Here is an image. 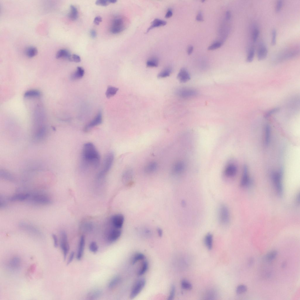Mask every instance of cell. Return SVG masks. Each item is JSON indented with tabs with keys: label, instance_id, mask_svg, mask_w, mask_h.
Segmentation results:
<instances>
[{
	"label": "cell",
	"instance_id": "1",
	"mask_svg": "<svg viewBox=\"0 0 300 300\" xmlns=\"http://www.w3.org/2000/svg\"><path fill=\"white\" fill-rule=\"evenodd\" d=\"M81 167L87 170L90 168L96 169L100 162V154L93 144L88 142L83 146L82 153Z\"/></svg>",
	"mask_w": 300,
	"mask_h": 300
},
{
	"label": "cell",
	"instance_id": "2",
	"mask_svg": "<svg viewBox=\"0 0 300 300\" xmlns=\"http://www.w3.org/2000/svg\"><path fill=\"white\" fill-rule=\"evenodd\" d=\"M114 154L112 152H109L105 156L100 171L98 174L97 178L98 179H103L111 170L113 165Z\"/></svg>",
	"mask_w": 300,
	"mask_h": 300
},
{
	"label": "cell",
	"instance_id": "3",
	"mask_svg": "<svg viewBox=\"0 0 300 300\" xmlns=\"http://www.w3.org/2000/svg\"><path fill=\"white\" fill-rule=\"evenodd\" d=\"M176 93L178 96L183 99L191 98L198 95V92L196 89L187 87L179 88L176 91Z\"/></svg>",
	"mask_w": 300,
	"mask_h": 300
},
{
	"label": "cell",
	"instance_id": "4",
	"mask_svg": "<svg viewBox=\"0 0 300 300\" xmlns=\"http://www.w3.org/2000/svg\"><path fill=\"white\" fill-rule=\"evenodd\" d=\"M125 28L124 20L122 17H119L113 21L110 31L113 34H118L122 32Z\"/></svg>",
	"mask_w": 300,
	"mask_h": 300
},
{
	"label": "cell",
	"instance_id": "5",
	"mask_svg": "<svg viewBox=\"0 0 300 300\" xmlns=\"http://www.w3.org/2000/svg\"><path fill=\"white\" fill-rule=\"evenodd\" d=\"M218 212L220 223L223 225L228 224L230 220V214L227 207L224 205H221L219 207Z\"/></svg>",
	"mask_w": 300,
	"mask_h": 300
},
{
	"label": "cell",
	"instance_id": "6",
	"mask_svg": "<svg viewBox=\"0 0 300 300\" xmlns=\"http://www.w3.org/2000/svg\"><path fill=\"white\" fill-rule=\"evenodd\" d=\"M29 199L33 203L42 205H49L52 202L51 199L48 196L41 194L31 195Z\"/></svg>",
	"mask_w": 300,
	"mask_h": 300
},
{
	"label": "cell",
	"instance_id": "7",
	"mask_svg": "<svg viewBox=\"0 0 300 300\" xmlns=\"http://www.w3.org/2000/svg\"><path fill=\"white\" fill-rule=\"evenodd\" d=\"M282 174L281 172H275L272 175L273 181L276 191L280 196L283 194V188L282 183Z\"/></svg>",
	"mask_w": 300,
	"mask_h": 300
},
{
	"label": "cell",
	"instance_id": "8",
	"mask_svg": "<svg viewBox=\"0 0 300 300\" xmlns=\"http://www.w3.org/2000/svg\"><path fill=\"white\" fill-rule=\"evenodd\" d=\"M60 246L63 253L64 259L65 260L70 249V246L67 235L64 231H61L60 233Z\"/></svg>",
	"mask_w": 300,
	"mask_h": 300
},
{
	"label": "cell",
	"instance_id": "9",
	"mask_svg": "<svg viewBox=\"0 0 300 300\" xmlns=\"http://www.w3.org/2000/svg\"><path fill=\"white\" fill-rule=\"evenodd\" d=\"M146 284V281L144 279L138 280L133 286L130 295V298L133 299L140 293Z\"/></svg>",
	"mask_w": 300,
	"mask_h": 300
},
{
	"label": "cell",
	"instance_id": "10",
	"mask_svg": "<svg viewBox=\"0 0 300 300\" xmlns=\"http://www.w3.org/2000/svg\"><path fill=\"white\" fill-rule=\"evenodd\" d=\"M121 234V229L113 227L108 233L107 237L108 241L110 243L116 241L120 237Z\"/></svg>",
	"mask_w": 300,
	"mask_h": 300
},
{
	"label": "cell",
	"instance_id": "11",
	"mask_svg": "<svg viewBox=\"0 0 300 300\" xmlns=\"http://www.w3.org/2000/svg\"><path fill=\"white\" fill-rule=\"evenodd\" d=\"M124 216L118 214L113 216L111 219V222L113 227L121 229L124 224Z\"/></svg>",
	"mask_w": 300,
	"mask_h": 300
},
{
	"label": "cell",
	"instance_id": "12",
	"mask_svg": "<svg viewBox=\"0 0 300 300\" xmlns=\"http://www.w3.org/2000/svg\"><path fill=\"white\" fill-rule=\"evenodd\" d=\"M102 113L101 111H100L95 118L85 127L84 130L85 131H87L90 129L100 125L102 123Z\"/></svg>",
	"mask_w": 300,
	"mask_h": 300
},
{
	"label": "cell",
	"instance_id": "13",
	"mask_svg": "<svg viewBox=\"0 0 300 300\" xmlns=\"http://www.w3.org/2000/svg\"><path fill=\"white\" fill-rule=\"evenodd\" d=\"M19 227L23 229L37 235H41L39 231L32 225L25 222H22L19 223Z\"/></svg>",
	"mask_w": 300,
	"mask_h": 300
},
{
	"label": "cell",
	"instance_id": "14",
	"mask_svg": "<svg viewBox=\"0 0 300 300\" xmlns=\"http://www.w3.org/2000/svg\"><path fill=\"white\" fill-rule=\"evenodd\" d=\"M21 261L18 257H14L8 262V266L11 270L16 271L19 269L21 266Z\"/></svg>",
	"mask_w": 300,
	"mask_h": 300
},
{
	"label": "cell",
	"instance_id": "15",
	"mask_svg": "<svg viewBox=\"0 0 300 300\" xmlns=\"http://www.w3.org/2000/svg\"><path fill=\"white\" fill-rule=\"evenodd\" d=\"M179 81L182 83H186L191 79V76L187 69L182 68L179 72L177 76Z\"/></svg>",
	"mask_w": 300,
	"mask_h": 300
},
{
	"label": "cell",
	"instance_id": "16",
	"mask_svg": "<svg viewBox=\"0 0 300 300\" xmlns=\"http://www.w3.org/2000/svg\"><path fill=\"white\" fill-rule=\"evenodd\" d=\"M185 168V165L183 161H179L173 165L172 168V173L175 174H179L182 173Z\"/></svg>",
	"mask_w": 300,
	"mask_h": 300
},
{
	"label": "cell",
	"instance_id": "17",
	"mask_svg": "<svg viewBox=\"0 0 300 300\" xmlns=\"http://www.w3.org/2000/svg\"><path fill=\"white\" fill-rule=\"evenodd\" d=\"M30 196L31 194L29 193H21L12 196L9 199L12 202L22 201L29 199Z\"/></svg>",
	"mask_w": 300,
	"mask_h": 300
},
{
	"label": "cell",
	"instance_id": "18",
	"mask_svg": "<svg viewBox=\"0 0 300 300\" xmlns=\"http://www.w3.org/2000/svg\"><path fill=\"white\" fill-rule=\"evenodd\" d=\"M237 172V168L234 164H230L227 166L224 170V174L228 177H233L235 175Z\"/></svg>",
	"mask_w": 300,
	"mask_h": 300
},
{
	"label": "cell",
	"instance_id": "19",
	"mask_svg": "<svg viewBox=\"0 0 300 300\" xmlns=\"http://www.w3.org/2000/svg\"><path fill=\"white\" fill-rule=\"evenodd\" d=\"M167 22L165 20L157 18L154 19L152 23L148 29L146 33H148L154 28L165 26Z\"/></svg>",
	"mask_w": 300,
	"mask_h": 300
},
{
	"label": "cell",
	"instance_id": "20",
	"mask_svg": "<svg viewBox=\"0 0 300 300\" xmlns=\"http://www.w3.org/2000/svg\"><path fill=\"white\" fill-rule=\"evenodd\" d=\"M250 183V180L248 174V170L246 165L244 166L241 181L240 185L242 187L248 186Z\"/></svg>",
	"mask_w": 300,
	"mask_h": 300
},
{
	"label": "cell",
	"instance_id": "21",
	"mask_svg": "<svg viewBox=\"0 0 300 300\" xmlns=\"http://www.w3.org/2000/svg\"><path fill=\"white\" fill-rule=\"evenodd\" d=\"M85 244V238L84 236L81 237L79 244L77 258L78 260L81 259L84 253Z\"/></svg>",
	"mask_w": 300,
	"mask_h": 300
},
{
	"label": "cell",
	"instance_id": "22",
	"mask_svg": "<svg viewBox=\"0 0 300 300\" xmlns=\"http://www.w3.org/2000/svg\"><path fill=\"white\" fill-rule=\"evenodd\" d=\"M56 58L57 59L64 58L72 62V55L66 49H62L58 51L56 55Z\"/></svg>",
	"mask_w": 300,
	"mask_h": 300
},
{
	"label": "cell",
	"instance_id": "23",
	"mask_svg": "<svg viewBox=\"0 0 300 300\" xmlns=\"http://www.w3.org/2000/svg\"><path fill=\"white\" fill-rule=\"evenodd\" d=\"M268 50L265 46L262 45L260 47L258 53L257 58L259 60L264 59L267 56Z\"/></svg>",
	"mask_w": 300,
	"mask_h": 300
},
{
	"label": "cell",
	"instance_id": "24",
	"mask_svg": "<svg viewBox=\"0 0 300 300\" xmlns=\"http://www.w3.org/2000/svg\"><path fill=\"white\" fill-rule=\"evenodd\" d=\"M158 165L155 161H152L147 165L144 168V171L147 174H151L155 172L157 168Z\"/></svg>",
	"mask_w": 300,
	"mask_h": 300
},
{
	"label": "cell",
	"instance_id": "25",
	"mask_svg": "<svg viewBox=\"0 0 300 300\" xmlns=\"http://www.w3.org/2000/svg\"><path fill=\"white\" fill-rule=\"evenodd\" d=\"M102 290L97 289L90 292L87 295V298L89 299L95 300L99 298L102 295Z\"/></svg>",
	"mask_w": 300,
	"mask_h": 300
},
{
	"label": "cell",
	"instance_id": "26",
	"mask_svg": "<svg viewBox=\"0 0 300 300\" xmlns=\"http://www.w3.org/2000/svg\"><path fill=\"white\" fill-rule=\"evenodd\" d=\"M84 71L81 67H78L76 71L73 74L71 78L73 80H77L82 78L84 74Z\"/></svg>",
	"mask_w": 300,
	"mask_h": 300
},
{
	"label": "cell",
	"instance_id": "27",
	"mask_svg": "<svg viewBox=\"0 0 300 300\" xmlns=\"http://www.w3.org/2000/svg\"><path fill=\"white\" fill-rule=\"evenodd\" d=\"M119 89L117 88L109 86L107 88L106 93V97L108 98H110L113 96L117 94Z\"/></svg>",
	"mask_w": 300,
	"mask_h": 300
},
{
	"label": "cell",
	"instance_id": "28",
	"mask_svg": "<svg viewBox=\"0 0 300 300\" xmlns=\"http://www.w3.org/2000/svg\"><path fill=\"white\" fill-rule=\"evenodd\" d=\"M78 13L77 9L74 6L71 5V11L68 14L69 19L73 21L76 20L78 18Z\"/></svg>",
	"mask_w": 300,
	"mask_h": 300
},
{
	"label": "cell",
	"instance_id": "29",
	"mask_svg": "<svg viewBox=\"0 0 300 300\" xmlns=\"http://www.w3.org/2000/svg\"><path fill=\"white\" fill-rule=\"evenodd\" d=\"M41 94L40 91L37 90L33 89L25 92L24 97H38L40 96Z\"/></svg>",
	"mask_w": 300,
	"mask_h": 300
},
{
	"label": "cell",
	"instance_id": "30",
	"mask_svg": "<svg viewBox=\"0 0 300 300\" xmlns=\"http://www.w3.org/2000/svg\"><path fill=\"white\" fill-rule=\"evenodd\" d=\"M172 69L170 67H168L160 72L158 75L159 78H164L169 77L171 74Z\"/></svg>",
	"mask_w": 300,
	"mask_h": 300
},
{
	"label": "cell",
	"instance_id": "31",
	"mask_svg": "<svg viewBox=\"0 0 300 300\" xmlns=\"http://www.w3.org/2000/svg\"><path fill=\"white\" fill-rule=\"evenodd\" d=\"M133 174V171L131 169L126 170L123 174V178L124 181L125 182L130 181L132 178Z\"/></svg>",
	"mask_w": 300,
	"mask_h": 300
},
{
	"label": "cell",
	"instance_id": "32",
	"mask_svg": "<svg viewBox=\"0 0 300 300\" xmlns=\"http://www.w3.org/2000/svg\"><path fill=\"white\" fill-rule=\"evenodd\" d=\"M213 242V235L211 233H209L206 236L205 242L207 247L209 250H211L212 248Z\"/></svg>",
	"mask_w": 300,
	"mask_h": 300
},
{
	"label": "cell",
	"instance_id": "33",
	"mask_svg": "<svg viewBox=\"0 0 300 300\" xmlns=\"http://www.w3.org/2000/svg\"><path fill=\"white\" fill-rule=\"evenodd\" d=\"M25 53L27 56L29 58H32L37 54L38 51L35 47H30L26 49Z\"/></svg>",
	"mask_w": 300,
	"mask_h": 300
},
{
	"label": "cell",
	"instance_id": "34",
	"mask_svg": "<svg viewBox=\"0 0 300 300\" xmlns=\"http://www.w3.org/2000/svg\"><path fill=\"white\" fill-rule=\"evenodd\" d=\"M121 281V278L119 276L114 277L110 281L108 285L109 289H112L117 285Z\"/></svg>",
	"mask_w": 300,
	"mask_h": 300
},
{
	"label": "cell",
	"instance_id": "35",
	"mask_svg": "<svg viewBox=\"0 0 300 300\" xmlns=\"http://www.w3.org/2000/svg\"><path fill=\"white\" fill-rule=\"evenodd\" d=\"M146 65L148 67H157L159 65L158 60L156 58H152L147 62Z\"/></svg>",
	"mask_w": 300,
	"mask_h": 300
},
{
	"label": "cell",
	"instance_id": "36",
	"mask_svg": "<svg viewBox=\"0 0 300 300\" xmlns=\"http://www.w3.org/2000/svg\"><path fill=\"white\" fill-rule=\"evenodd\" d=\"M148 267V263L146 261H143L142 264L141 268L138 271V275L142 276L144 275L147 271Z\"/></svg>",
	"mask_w": 300,
	"mask_h": 300
},
{
	"label": "cell",
	"instance_id": "37",
	"mask_svg": "<svg viewBox=\"0 0 300 300\" xmlns=\"http://www.w3.org/2000/svg\"><path fill=\"white\" fill-rule=\"evenodd\" d=\"M277 253V252L274 250L269 252L266 256V260L268 262L271 261L275 258Z\"/></svg>",
	"mask_w": 300,
	"mask_h": 300
},
{
	"label": "cell",
	"instance_id": "38",
	"mask_svg": "<svg viewBox=\"0 0 300 300\" xmlns=\"http://www.w3.org/2000/svg\"><path fill=\"white\" fill-rule=\"evenodd\" d=\"M145 257V255L142 253H138L136 254L132 259V264L134 265L138 261L144 259Z\"/></svg>",
	"mask_w": 300,
	"mask_h": 300
},
{
	"label": "cell",
	"instance_id": "39",
	"mask_svg": "<svg viewBox=\"0 0 300 300\" xmlns=\"http://www.w3.org/2000/svg\"><path fill=\"white\" fill-rule=\"evenodd\" d=\"M270 127L267 125L265 128V143L266 146H268L270 140Z\"/></svg>",
	"mask_w": 300,
	"mask_h": 300
},
{
	"label": "cell",
	"instance_id": "40",
	"mask_svg": "<svg viewBox=\"0 0 300 300\" xmlns=\"http://www.w3.org/2000/svg\"><path fill=\"white\" fill-rule=\"evenodd\" d=\"M1 176L3 178L9 181H12L14 180L13 176L10 173L3 170L1 172Z\"/></svg>",
	"mask_w": 300,
	"mask_h": 300
},
{
	"label": "cell",
	"instance_id": "41",
	"mask_svg": "<svg viewBox=\"0 0 300 300\" xmlns=\"http://www.w3.org/2000/svg\"><path fill=\"white\" fill-rule=\"evenodd\" d=\"M98 246L97 243L95 242H92L90 244L89 249L90 251L94 253H96L98 251Z\"/></svg>",
	"mask_w": 300,
	"mask_h": 300
},
{
	"label": "cell",
	"instance_id": "42",
	"mask_svg": "<svg viewBox=\"0 0 300 300\" xmlns=\"http://www.w3.org/2000/svg\"><path fill=\"white\" fill-rule=\"evenodd\" d=\"M181 285L182 288L184 289L190 290L192 288V286L191 284L186 280L182 281L181 282Z\"/></svg>",
	"mask_w": 300,
	"mask_h": 300
},
{
	"label": "cell",
	"instance_id": "43",
	"mask_svg": "<svg viewBox=\"0 0 300 300\" xmlns=\"http://www.w3.org/2000/svg\"><path fill=\"white\" fill-rule=\"evenodd\" d=\"M255 49L253 48L250 50L246 59L247 62H250L253 61L255 56Z\"/></svg>",
	"mask_w": 300,
	"mask_h": 300
},
{
	"label": "cell",
	"instance_id": "44",
	"mask_svg": "<svg viewBox=\"0 0 300 300\" xmlns=\"http://www.w3.org/2000/svg\"><path fill=\"white\" fill-rule=\"evenodd\" d=\"M247 290V288L246 286L244 285H241L237 288L236 292L238 294H241L245 292Z\"/></svg>",
	"mask_w": 300,
	"mask_h": 300
},
{
	"label": "cell",
	"instance_id": "45",
	"mask_svg": "<svg viewBox=\"0 0 300 300\" xmlns=\"http://www.w3.org/2000/svg\"><path fill=\"white\" fill-rule=\"evenodd\" d=\"M222 45V43L220 42H215L209 47L208 50H211L217 49L221 47Z\"/></svg>",
	"mask_w": 300,
	"mask_h": 300
},
{
	"label": "cell",
	"instance_id": "46",
	"mask_svg": "<svg viewBox=\"0 0 300 300\" xmlns=\"http://www.w3.org/2000/svg\"><path fill=\"white\" fill-rule=\"evenodd\" d=\"M109 4L108 1L106 0H98L95 3L96 5H97L104 7L107 6Z\"/></svg>",
	"mask_w": 300,
	"mask_h": 300
},
{
	"label": "cell",
	"instance_id": "47",
	"mask_svg": "<svg viewBox=\"0 0 300 300\" xmlns=\"http://www.w3.org/2000/svg\"><path fill=\"white\" fill-rule=\"evenodd\" d=\"M279 110V108H273L267 111L265 115V118H268L274 113L278 112Z\"/></svg>",
	"mask_w": 300,
	"mask_h": 300
},
{
	"label": "cell",
	"instance_id": "48",
	"mask_svg": "<svg viewBox=\"0 0 300 300\" xmlns=\"http://www.w3.org/2000/svg\"><path fill=\"white\" fill-rule=\"evenodd\" d=\"M272 39L271 41V44L273 46L275 45L276 44V38L277 36V32L276 30H273L271 33Z\"/></svg>",
	"mask_w": 300,
	"mask_h": 300
},
{
	"label": "cell",
	"instance_id": "49",
	"mask_svg": "<svg viewBox=\"0 0 300 300\" xmlns=\"http://www.w3.org/2000/svg\"><path fill=\"white\" fill-rule=\"evenodd\" d=\"M260 32L259 30L257 29H255L254 30L253 34V40L254 42H256L259 36Z\"/></svg>",
	"mask_w": 300,
	"mask_h": 300
},
{
	"label": "cell",
	"instance_id": "50",
	"mask_svg": "<svg viewBox=\"0 0 300 300\" xmlns=\"http://www.w3.org/2000/svg\"><path fill=\"white\" fill-rule=\"evenodd\" d=\"M175 287L174 286H172L171 289L170 294L168 298V300H171L173 299L175 294Z\"/></svg>",
	"mask_w": 300,
	"mask_h": 300
},
{
	"label": "cell",
	"instance_id": "51",
	"mask_svg": "<svg viewBox=\"0 0 300 300\" xmlns=\"http://www.w3.org/2000/svg\"><path fill=\"white\" fill-rule=\"evenodd\" d=\"M283 4V2L282 1H279L277 2L275 8L276 12H279L281 10Z\"/></svg>",
	"mask_w": 300,
	"mask_h": 300
},
{
	"label": "cell",
	"instance_id": "52",
	"mask_svg": "<svg viewBox=\"0 0 300 300\" xmlns=\"http://www.w3.org/2000/svg\"><path fill=\"white\" fill-rule=\"evenodd\" d=\"M72 62H74L77 63L80 62L81 61L80 57L76 54H73L72 55Z\"/></svg>",
	"mask_w": 300,
	"mask_h": 300
},
{
	"label": "cell",
	"instance_id": "53",
	"mask_svg": "<svg viewBox=\"0 0 300 300\" xmlns=\"http://www.w3.org/2000/svg\"><path fill=\"white\" fill-rule=\"evenodd\" d=\"M75 254V253L74 251H72L71 253L70 256L69 257L67 262V265L70 264L73 261L74 257Z\"/></svg>",
	"mask_w": 300,
	"mask_h": 300
},
{
	"label": "cell",
	"instance_id": "54",
	"mask_svg": "<svg viewBox=\"0 0 300 300\" xmlns=\"http://www.w3.org/2000/svg\"><path fill=\"white\" fill-rule=\"evenodd\" d=\"M52 237L54 241V246L55 247L57 248L58 246V238L57 236L54 234H53L52 235Z\"/></svg>",
	"mask_w": 300,
	"mask_h": 300
},
{
	"label": "cell",
	"instance_id": "55",
	"mask_svg": "<svg viewBox=\"0 0 300 300\" xmlns=\"http://www.w3.org/2000/svg\"><path fill=\"white\" fill-rule=\"evenodd\" d=\"M102 21V18L100 16L96 17L94 20V23L96 25H99L100 23Z\"/></svg>",
	"mask_w": 300,
	"mask_h": 300
},
{
	"label": "cell",
	"instance_id": "56",
	"mask_svg": "<svg viewBox=\"0 0 300 300\" xmlns=\"http://www.w3.org/2000/svg\"><path fill=\"white\" fill-rule=\"evenodd\" d=\"M173 14V12L172 10L169 9L168 10L166 14L165 17L166 18H170L172 16Z\"/></svg>",
	"mask_w": 300,
	"mask_h": 300
},
{
	"label": "cell",
	"instance_id": "57",
	"mask_svg": "<svg viewBox=\"0 0 300 300\" xmlns=\"http://www.w3.org/2000/svg\"><path fill=\"white\" fill-rule=\"evenodd\" d=\"M90 36L92 38H95L97 36V34L96 31L94 30H91L90 32Z\"/></svg>",
	"mask_w": 300,
	"mask_h": 300
},
{
	"label": "cell",
	"instance_id": "58",
	"mask_svg": "<svg viewBox=\"0 0 300 300\" xmlns=\"http://www.w3.org/2000/svg\"><path fill=\"white\" fill-rule=\"evenodd\" d=\"M196 19L197 21H203V17L201 12H199L196 16Z\"/></svg>",
	"mask_w": 300,
	"mask_h": 300
},
{
	"label": "cell",
	"instance_id": "59",
	"mask_svg": "<svg viewBox=\"0 0 300 300\" xmlns=\"http://www.w3.org/2000/svg\"><path fill=\"white\" fill-rule=\"evenodd\" d=\"M193 50V47L192 45L189 46L188 48L187 52L189 55L191 54Z\"/></svg>",
	"mask_w": 300,
	"mask_h": 300
},
{
	"label": "cell",
	"instance_id": "60",
	"mask_svg": "<svg viewBox=\"0 0 300 300\" xmlns=\"http://www.w3.org/2000/svg\"><path fill=\"white\" fill-rule=\"evenodd\" d=\"M0 203H1V204H0V207H1H1H4L6 206V203L3 200H2L1 199V202H0Z\"/></svg>",
	"mask_w": 300,
	"mask_h": 300
},
{
	"label": "cell",
	"instance_id": "61",
	"mask_svg": "<svg viewBox=\"0 0 300 300\" xmlns=\"http://www.w3.org/2000/svg\"><path fill=\"white\" fill-rule=\"evenodd\" d=\"M157 231L158 235L159 237H161L163 235V231L161 229L159 228L157 229Z\"/></svg>",
	"mask_w": 300,
	"mask_h": 300
},
{
	"label": "cell",
	"instance_id": "62",
	"mask_svg": "<svg viewBox=\"0 0 300 300\" xmlns=\"http://www.w3.org/2000/svg\"><path fill=\"white\" fill-rule=\"evenodd\" d=\"M226 17L227 19H229L231 17V14L228 11L226 14Z\"/></svg>",
	"mask_w": 300,
	"mask_h": 300
},
{
	"label": "cell",
	"instance_id": "63",
	"mask_svg": "<svg viewBox=\"0 0 300 300\" xmlns=\"http://www.w3.org/2000/svg\"><path fill=\"white\" fill-rule=\"evenodd\" d=\"M108 1L110 3H115L117 2L116 0H108Z\"/></svg>",
	"mask_w": 300,
	"mask_h": 300
}]
</instances>
